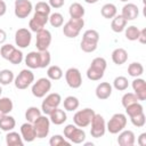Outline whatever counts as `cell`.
<instances>
[{
	"label": "cell",
	"instance_id": "36",
	"mask_svg": "<svg viewBox=\"0 0 146 146\" xmlns=\"http://www.w3.org/2000/svg\"><path fill=\"white\" fill-rule=\"evenodd\" d=\"M141 112H144V107L139 102L133 103V104H131V105L125 107V113H127V115L129 117H131L133 115H137V114H139Z\"/></svg>",
	"mask_w": 146,
	"mask_h": 146
},
{
	"label": "cell",
	"instance_id": "9",
	"mask_svg": "<svg viewBox=\"0 0 146 146\" xmlns=\"http://www.w3.org/2000/svg\"><path fill=\"white\" fill-rule=\"evenodd\" d=\"M90 124H91L90 135L94 138H100L105 135V132H106V122H105V119L103 117V115L96 113L95 116L92 117Z\"/></svg>",
	"mask_w": 146,
	"mask_h": 146
},
{
	"label": "cell",
	"instance_id": "25",
	"mask_svg": "<svg viewBox=\"0 0 146 146\" xmlns=\"http://www.w3.org/2000/svg\"><path fill=\"white\" fill-rule=\"evenodd\" d=\"M112 60L116 65H122L128 60V52L123 48H116L112 52Z\"/></svg>",
	"mask_w": 146,
	"mask_h": 146
},
{
	"label": "cell",
	"instance_id": "41",
	"mask_svg": "<svg viewBox=\"0 0 146 146\" xmlns=\"http://www.w3.org/2000/svg\"><path fill=\"white\" fill-rule=\"evenodd\" d=\"M121 102H122V106L125 108L127 106H129V105H131V104H133V103H137V102H139V100H138L137 96L135 95V92H125V94L122 96Z\"/></svg>",
	"mask_w": 146,
	"mask_h": 146
},
{
	"label": "cell",
	"instance_id": "53",
	"mask_svg": "<svg viewBox=\"0 0 146 146\" xmlns=\"http://www.w3.org/2000/svg\"><path fill=\"white\" fill-rule=\"evenodd\" d=\"M87 3H89V5H94V3H97L98 2V0H84Z\"/></svg>",
	"mask_w": 146,
	"mask_h": 146
},
{
	"label": "cell",
	"instance_id": "24",
	"mask_svg": "<svg viewBox=\"0 0 146 146\" xmlns=\"http://www.w3.org/2000/svg\"><path fill=\"white\" fill-rule=\"evenodd\" d=\"M6 144L7 146H23L24 140L18 132L11 130L6 135Z\"/></svg>",
	"mask_w": 146,
	"mask_h": 146
},
{
	"label": "cell",
	"instance_id": "28",
	"mask_svg": "<svg viewBox=\"0 0 146 146\" xmlns=\"http://www.w3.org/2000/svg\"><path fill=\"white\" fill-rule=\"evenodd\" d=\"M100 14L104 18H107V19H111L113 18L115 15H117V9H116V6L114 3H105L102 9H100Z\"/></svg>",
	"mask_w": 146,
	"mask_h": 146
},
{
	"label": "cell",
	"instance_id": "10",
	"mask_svg": "<svg viewBox=\"0 0 146 146\" xmlns=\"http://www.w3.org/2000/svg\"><path fill=\"white\" fill-rule=\"evenodd\" d=\"M33 127L35 129V133H36V138H46L49 135V130H50V120L47 115H40L34 122H33Z\"/></svg>",
	"mask_w": 146,
	"mask_h": 146
},
{
	"label": "cell",
	"instance_id": "6",
	"mask_svg": "<svg viewBox=\"0 0 146 146\" xmlns=\"http://www.w3.org/2000/svg\"><path fill=\"white\" fill-rule=\"evenodd\" d=\"M95 111L92 108H83L80 110L78 112H75V114L73 115V122L75 125L80 127V128H86L88 125H90V122L92 120V117L95 116Z\"/></svg>",
	"mask_w": 146,
	"mask_h": 146
},
{
	"label": "cell",
	"instance_id": "50",
	"mask_svg": "<svg viewBox=\"0 0 146 146\" xmlns=\"http://www.w3.org/2000/svg\"><path fill=\"white\" fill-rule=\"evenodd\" d=\"M137 143L139 146H146V132H143L139 135L138 139H137Z\"/></svg>",
	"mask_w": 146,
	"mask_h": 146
},
{
	"label": "cell",
	"instance_id": "37",
	"mask_svg": "<svg viewBox=\"0 0 146 146\" xmlns=\"http://www.w3.org/2000/svg\"><path fill=\"white\" fill-rule=\"evenodd\" d=\"M139 29L135 25H130L128 27L124 29V34H125V38L130 41H136L138 39V35H139Z\"/></svg>",
	"mask_w": 146,
	"mask_h": 146
},
{
	"label": "cell",
	"instance_id": "18",
	"mask_svg": "<svg viewBox=\"0 0 146 146\" xmlns=\"http://www.w3.org/2000/svg\"><path fill=\"white\" fill-rule=\"evenodd\" d=\"M112 91H113V87L112 84H110L108 82H100L97 87H96V90H95V94H96V97L100 100H105V99H108L112 95Z\"/></svg>",
	"mask_w": 146,
	"mask_h": 146
},
{
	"label": "cell",
	"instance_id": "29",
	"mask_svg": "<svg viewBox=\"0 0 146 146\" xmlns=\"http://www.w3.org/2000/svg\"><path fill=\"white\" fill-rule=\"evenodd\" d=\"M14 108L13 100L8 97H0V115L9 114Z\"/></svg>",
	"mask_w": 146,
	"mask_h": 146
},
{
	"label": "cell",
	"instance_id": "5",
	"mask_svg": "<svg viewBox=\"0 0 146 146\" xmlns=\"http://www.w3.org/2000/svg\"><path fill=\"white\" fill-rule=\"evenodd\" d=\"M62 103V97L57 92L47 94L41 104V111L44 115H49L55 108H57Z\"/></svg>",
	"mask_w": 146,
	"mask_h": 146
},
{
	"label": "cell",
	"instance_id": "47",
	"mask_svg": "<svg viewBox=\"0 0 146 146\" xmlns=\"http://www.w3.org/2000/svg\"><path fill=\"white\" fill-rule=\"evenodd\" d=\"M14 49H15V47L13 44H10V43H6V44L1 46V48H0V55H1V57L3 59L8 60V58L11 55V52L14 51Z\"/></svg>",
	"mask_w": 146,
	"mask_h": 146
},
{
	"label": "cell",
	"instance_id": "30",
	"mask_svg": "<svg viewBox=\"0 0 146 146\" xmlns=\"http://www.w3.org/2000/svg\"><path fill=\"white\" fill-rule=\"evenodd\" d=\"M63 104H64V110L65 111L73 112V111L78 110V107L80 105V102H79V99L75 96H67L64 99V103Z\"/></svg>",
	"mask_w": 146,
	"mask_h": 146
},
{
	"label": "cell",
	"instance_id": "35",
	"mask_svg": "<svg viewBox=\"0 0 146 146\" xmlns=\"http://www.w3.org/2000/svg\"><path fill=\"white\" fill-rule=\"evenodd\" d=\"M113 87L119 91H124L129 87V81L125 76H122V75L116 76L113 81Z\"/></svg>",
	"mask_w": 146,
	"mask_h": 146
},
{
	"label": "cell",
	"instance_id": "14",
	"mask_svg": "<svg viewBox=\"0 0 146 146\" xmlns=\"http://www.w3.org/2000/svg\"><path fill=\"white\" fill-rule=\"evenodd\" d=\"M33 9V5L30 0H16L15 1V16L17 18H26Z\"/></svg>",
	"mask_w": 146,
	"mask_h": 146
},
{
	"label": "cell",
	"instance_id": "46",
	"mask_svg": "<svg viewBox=\"0 0 146 146\" xmlns=\"http://www.w3.org/2000/svg\"><path fill=\"white\" fill-rule=\"evenodd\" d=\"M97 46H98V43L90 42V41H87V40H81V42H80V48L84 52H92V51H95L97 49Z\"/></svg>",
	"mask_w": 146,
	"mask_h": 146
},
{
	"label": "cell",
	"instance_id": "32",
	"mask_svg": "<svg viewBox=\"0 0 146 146\" xmlns=\"http://www.w3.org/2000/svg\"><path fill=\"white\" fill-rule=\"evenodd\" d=\"M14 79H15V75H14L11 70L5 68V70L0 71V84L8 86L11 82H14Z\"/></svg>",
	"mask_w": 146,
	"mask_h": 146
},
{
	"label": "cell",
	"instance_id": "34",
	"mask_svg": "<svg viewBox=\"0 0 146 146\" xmlns=\"http://www.w3.org/2000/svg\"><path fill=\"white\" fill-rule=\"evenodd\" d=\"M40 115H42L41 110L38 108L36 106H31L25 112V119H26L27 122H31V123H33Z\"/></svg>",
	"mask_w": 146,
	"mask_h": 146
},
{
	"label": "cell",
	"instance_id": "27",
	"mask_svg": "<svg viewBox=\"0 0 146 146\" xmlns=\"http://www.w3.org/2000/svg\"><path fill=\"white\" fill-rule=\"evenodd\" d=\"M84 8L79 2H73L68 8V14L71 18H83L84 16Z\"/></svg>",
	"mask_w": 146,
	"mask_h": 146
},
{
	"label": "cell",
	"instance_id": "40",
	"mask_svg": "<svg viewBox=\"0 0 146 146\" xmlns=\"http://www.w3.org/2000/svg\"><path fill=\"white\" fill-rule=\"evenodd\" d=\"M23 59H24V55H23L22 50L17 49V48L14 49V51H13L11 55H10V57L8 58V60H9L11 64H14V65L21 64V63L23 62Z\"/></svg>",
	"mask_w": 146,
	"mask_h": 146
},
{
	"label": "cell",
	"instance_id": "13",
	"mask_svg": "<svg viewBox=\"0 0 146 146\" xmlns=\"http://www.w3.org/2000/svg\"><path fill=\"white\" fill-rule=\"evenodd\" d=\"M32 41V33L30 30L25 29V27H22V29H18L15 33V43L18 48L21 49H24V48H27L30 46Z\"/></svg>",
	"mask_w": 146,
	"mask_h": 146
},
{
	"label": "cell",
	"instance_id": "16",
	"mask_svg": "<svg viewBox=\"0 0 146 146\" xmlns=\"http://www.w3.org/2000/svg\"><path fill=\"white\" fill-rule=\"evenodd\" d=\"M132 89L135 91V95L137 96L138 100H145L146 99V82L141 78H135V80L131 83Z\"/></svg>",
	"mask_w": 146,
	"mask_h": 146
},
{
	"label": "cell",
	"instance_id": "12",
	"mask_svg": "<svg viewBox=\"0 0 146 146\" xmlns=\"http://www.w3.org/2000/svg\"><path fill=\"white\" fill-rule=\"evenodd\" d=\"M48 21H49V15L41 14V13H35V11H34L33 17H32V18L30 19V22H29L30 31L36 33V32L43 30V29H44V25L48 23Z\"/></svg>",
	"mask_w": 146,
	"mask_h": 146
},
{
	"label": "cell",
	"instance_id": "21",
	"mask_svg": "<svg viewBox=\"0 0 146 146\" xmlns=\"http://www.w3.org/2000/svg\"><path fill=\"white\" fill-rule=\"evenodd\" d=\"M49 120H50V123H54L55 125H60L63 124L64 122H66L67 120V115H66V112L64 110H60V108H55L49 115Z\"/></svg>",
	"mask_w": 146,
	"mask_h": 146
},
{
	"label": "cell",
	"instance_id": "20",
	"mask_svg": "<svg viewBox=\"0 0 146 146\" xmlns=\"http://www.w3.org/2000/svg\"><path fill=\"white\" fill-rule=\"evenodd\" d=\"M121 15L123 16V18H124L127 22H128V21H133V19H136V18L138 17V15H139V9H138V7H137L135 3L128 2V3H125V5L123 6Z\"/></svg>",
	"mask_w": 146,
	"mask_h": 146
},
{
	"label": "cell",
	"instance_id": "44",
	"mask_svg": "<svg viewBox=\"0 0 146 146\" xmlns=\"http://www.w3.org/2000/svg\"><path fill=\"white\" fill-rule=\"evenodd\" d=\"M39 54H40V68H46L47 66H49L51 62L50 52L48 50H42L39 51Z\"/></svg>",
	"mask_w": 146,
	"mask_h": 146
},
{
	"label": "cell",
	"instance_id": "42",
	"mask_svg": "<svg viewBox=\"0 0 146 146\" xmlns=\"http://www.w3.org/2000/svg\"><path fill=\"white\" fill-rule=\"evenodd\" d=\"M71 144V141L66 140L63 136L60 135H54L50 139H49V145L50 146H62V145H66L68 146Z\"/></svg>",
	"mask_w": 146,
	"mask_h": 146
},
{
	"label": "cell",
	"instance_id": "54",
	"mask_svg": "<svg viewBox=\"0 0 146 146\" xmlns=\"http://www.w3.org/2000/svg\"><path fill=\"white\" fill-rule=\"evenodd\" d=\"M1 94H2V88H1V86H0V96H1Z\"/></svg>",
	"mask_w": 146,
	"mask_h": 146
},
{
	"label": "cell",
	"instance_id": "38",
	"mask_svg": "<svg viewBox=\"0 0 146 146\" xmlns=\"http://www.w3.org/2000/svg\"><path fill=\"white\" fill-rule=\"evenodd\" d=\"M50 25L52 27H60L64 23V17L60 13H52L51 15H49V21Z\"/></svg>",
	"mask_w": 146,
	"mask_h": 146
},
{
	"label": "cell",
	"instance_id": "39",
	"mask_svg": "<svg viewBox=\"0 0 146 146\" xmlns=\"http://www.w3.org/2000/svg\"><path fill=\"white\" fill-rule=\"evenodd\" d=\"M82 40H87V41H90V42H95V43H98L99 41V33L96 31V30H87L83 35H82Z\"/></svg>",
	"mask_w": 146,
	"mask_h": 146
},
{
	"label": "cell",
	"instance_id": "22",
	"mask_svg": "<svg viewBox=\"0 0 146 146\" xmlns=\"http://www.w3.org/2000/svg\"><path fill=\"white\" fill-rule=\"evenodd\" d=\"M24 62L29 68H40V54L39 51H30L25 58Z\"/></svg>",
	"mask_w": 146,
	"mask_h": 146
},
{
	"label": "cell",
	"instance_id": "15",
	"mask_svg": "<svg viewBox=\"0 0 146 146\" xmlns=\"http://www.w3.org/2000/svg\"><path fill=\"white\" fill-rule=\"evenodd\" d=\"M50 43H51V33H50V31L43 29V30L36 32L35 47H36L38 51L48 50Z\"/></svg>",
	"mask_w": 146,
	"mask_h": 146
},
{
	"label": "cell",
	"instance_id": "4",
	"mask_svg": "<svg viewBox=\"0 0 146 146\" xmlns=\"http://www.w3.org/2000/svg\"><path fill=\"white\" fill-rule=\"evenodd\" d=\"M64 136L68 141L73 144H81L86 139L84 130L75 124H67L64 128Z\"/></svg>",
	"mask_w": 146,
	"mask_h": 146
},
{
	"label": "cell",
	"instance_id": "43",
	"mask_svg": "<svg viewBox=\"0 0 146 146\" xmlns=\"http://www.w3.org/2000/svg\"><path fill=\"white\" fill-rule=\"evenodd\" d=\"M130 120H131V123H132L135 127L141 128V127H144L145 123H146V115H145L144 112H141V113H139V114H137V115L131 116Z\"/></svg>",
	"mask_w": 146,
	"mask_h": 146
},
{
	"label": "cell",
	"instance_id": "1",
	"mask_svg": "<svg viewBox=\"0 0 146 146\" xmlns=\"http://www.w3.org/2000/svg\"><path fill=\"white\" fill-rule=\"evenodd\" d=\"M107 62L104 57H96L91 60L90 66L87 70V78L91 81H99L105 73Z\"/></svg>",
	"mask_w": 146,
	"mask_h": 146
},
{
	"label": "cell",
	"instance_id": "26",
	"mask_svg": "<svg viewBox=\"0 0 146 146\" xmlns=\"http://www.w3.org/2000/svg\"><path fill=\"white\" fill-rule=\"evenodd\" d=\"M125 27H127V21L123 18V16L122 15H115L112 19V23H111L112 31L115 33H120V32L124 31Z\"/></svg>",
	"mask_w": 146,
	"mask_h": 146
},
{
	"label": "cell",
	"instance_id": "31",
	"mask_svg": "<svg viewBox=\"0 0 146 146\" xmlns=\"http://www.w3.org/2000/svg\"><path fill=\"white\" fill-rule=\"evenodd\" d=\"M128 73L132 78H139L144 73V66L139 62H133L128 66Z\"/></svg>",
	"mask_w": 146,
	"mask_h": 146
},
{
	"label": "cell",
	"instance_id": "17",
	"mask_svg": "<svg viewBox=\"0 0 146 146\" xmlns=\"http://www.w3.org/2000/svg\"><path fill=\"white\" fill-rule=\"evenodd\" d=\"M21 136L24 141L26 143H32L36 138L35 129L33 127V123L31 122H25L21 125Z\"/></svg>",
	"mask_w": 146,
	"mask_h": 146
},
{
	"label": "cell",
	"instance_id": "33",
	"mask_svg": "<svg viewBox=\"0 0 146 146\" xmlns=\"http://www.w3.org/2000/svg\"><path fill=\"white\" fill-rule=\"evenodd\" d=\"M47 76H48V79H50V80H55V81L60 80V79L63 78V71H62V68H60L59 66H57V65H51V66H49L48 70H47Z\"/></svg>",
	"mask_w": 146,
	"mask_h": 146
},
{
	"label": "cell",
	"instance_id": "52",
	"mask_svg": "<svg viewBox=\"0 0 146 146\" xmlns=\"http://www.w3.org/2000/svg\"><path fill=\"white\" fill-rule=\"evenodd\" d=\"M6 39H7V33H6L2 29H0V44L5 43Z\"/></svg>",
	"mask_w": 146,
	"mask_h": 146
},
{
	"label": "cell",
	"instance_id": "7",
	"mask_svg": "<svg viewBox=\"0 0 146 146\" xmlns=\"http://www.w3.org/2000/svg\"><path fill=\"white\" fill-rule=\"evenodd\" d=\"M51 89V81L48 78H40L32 84V95L36 98H43L47 94H49Z\"/></svg>",
	"mask_w": 146,
	"mask_h": 146
},
{
	"label": "cell",
	"instance_id": "49",
	"mask_svg": "<svg viewBox=\"0 0 146 146\" xmlns=\"http://www.w3.org/2000/svg\"><path fill=\"white\" fill-rule=\"evenodd\" d=\"M140 43H146V29H143L139 31V35H138V39H137Z\"/></svg>",
	"mask_w": 146,
	"mask_h": 146
},
{
	"label": "cell",
	"instance_id": "51",
	"mask_svg": "<svg viewBox=\"0 0 146 146\" xmlns=\"http://www.w3.org/2000/svg\"><path fill=\"white\" fill-rule=\"evenodd\" d=\"M6 11H7V5L3 0H0V17L3 16L6 14Z\"/></svg>",
	"mask_w": 146,
	"mask_h": 146
},
{
	"label": "cell",
	"instance_id": "55",
	"mask_svg": "<svg viewBox=\"0 0 146 146\" xmlns=\"http://www.w3.org/2000/svg\"><path fill=\"white\" fill-rule=\"evenodd\" d=\"M120 1H122V2H128L129 0H120Z\"/></svg>",
	"mask_w": 146,
	"mask_h": 146
},
{
	"label": "cell",
	"instance_id": "45",
	"mask_svg": "<svg viewBox=\"0 0 146 146\" xmlns=\"http://www.w3.org/2000/svg\"><path fill=\"white\" fill-rule=\"evenodd\" d=\"M50 10H51V7L49 6L48 2H44V1H39L34 6V11L35 13H41V14L50 15Z\"/></svg>",
	"mask_w": 146,
	"mask_h": 146
},
{
	"label": "cell",
	"instance_id": "19",
	"mask_svg": "<svg viewBox=\"0 0 146 146\" xmlns=\"http://www.w3.org/2000/svg\"><path fill=\"white\" fill-rule=\"evenodd\" d=\"M136 141V136L131 130H122L119 132L117 144L120 146H132Z\"/></svg>",
	"mask_w": 146,
	"mask_h": 146
},
{
	"label": "cell",
	"instance_id": "48",
	"mask_svg": "<svg viewBox=\"0 0 146 146\" xmlns=\"http://www.w3.org/2000/svg\"><path fill=\"white\" fill-rule=\"evenodd\" d=\"M49 6L51 8H55V9H58V8H62L65 3L64 0H49Z\"/></svg>",
	"mask_w": 146,
	"mask_h": 146
},
{
	"label": "cell",
	"instance_id": "23",
	"mask_svg": "<svg viewBox=\"0 0 146 146\" xmlns=\"http://www.w3.org/2000/svg\"><path fill=\"white\" fill-rule=\"evenodd\" d=\"M16 127V121L14 119V116L9 115V114H5V115H0V129L2 131H11L14 128Z\"/></svg>",
	"mask_w": 146,
	"mask_h": 146
},
{
	"label": "cell",
	"instance_id": "8",
	"mask_svg": "<svg viewBox=\"0 0 146 146\" xmlns=\"http://www.w3.org/2000/svg\"><path fill=\"white\" fill-rule=\"evenodd\" d=\"M33 82H34V74L31 70H27V68L22 70L17 74V76H15V79H14V84L19 90L26 89Z\"/></svg>",
	"mask_w": 146,
	"mask_h": 146
},
{
	"label": "cell",
	"instance_id": "11",
	"mask_svg": "<svg viewBox=\"0 0 146 146\" xmlns=\"http://www.w3.org/2000/svg\"><path fill=\"white\" fill-rule=\"evenodd\" d=\"M65 81L67 86L72 89H78L82 86V75L79 68L76 67H70L65 72Z\"/></svg>",
	"mask_w": 146,
	"mask_h": 146
},
{
	"label": "cell",
	"instance_id": "2",
	"mask_svg": "<svg viewBox=\"0 0 146 146\" xmlns=\"http://www.w3.org/2000/svg\"><path fill=\"white\" fill-rule=\"evenodd\" d=\"M83 26H84V19L83 18H70L64 24L63 33L66 38L74 39L80 34Z\"/></svg>",
	"mask_w": 146,
	"mask_h": 146
},
{
	"label": "cell",
	"instance_id": "3",
	"mask_svg": "<svg viewBox=\"0 0 146 146\" xmlns=\"http://www.w3.org/2000/svg\"><path fill=\"white\" fill-rule=\"evenodd\" d=\"M127 115L123 113H115L112 115L110 121L106 123V130L116 135L120 131H122L127 125Z\"/></svg>",
	"mask_w": 146,
	"mask_h": 146
}]
</instances>
